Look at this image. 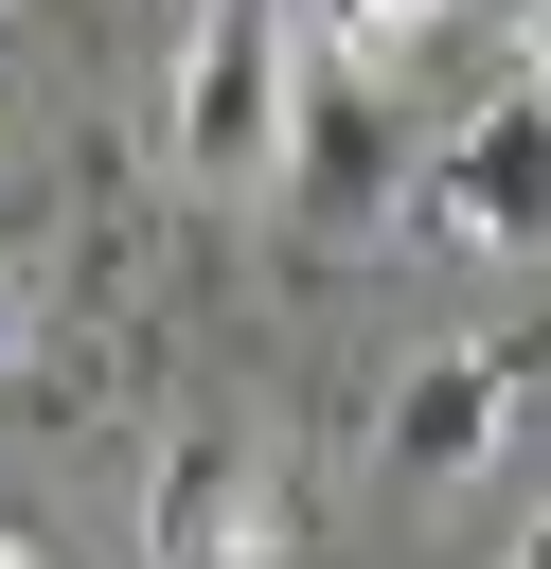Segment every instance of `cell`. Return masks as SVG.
Masks as SVG:
<instances>
[{
    "mask_svg": "<svg viewBox=\"0 0 551 569\" xmlns=\"http://www.w3.org/2000/svg\"><path fill=\"white\" fill-rule=\"evenodd\" d=\"M498 569H533V516H515V551H498Z\"/></svg>",
    "mask_w": 551,
    "mask_h": 569,
    "instance_id": "ba28073f",
    "label": "cell"
},
{
    "mask_svg": "<svg viewBox=\"0 0 551 569\" xmlns=\"http://www.w3.org/2000/svg\"><path fill=\"white\" fill-rule=\"evenodd\" d=\"M18 338H36V249L0 231V356H18Z\"/></svg>",
    "mask_w": 551,
    "mask_h": 569,
    "instance_id": "52a82bcc",
    "label": "cell"
},
{
    "mask_svg": "<svg viewBox=\"0 0 551 569\" xmlns=\"http://www.w3.org/2000/svg\"><path fill=\"white\" fill-rule=\"evenodd\" d=\"M284 71H302V18L284 0H196V36H178V107H160V142H178V178H267L284 160Z\"/></svg>",
    "mask_w": 551,
    "mask_h": 569,
    "instance_id": "6da1fadb",
    "label": "cell"
},
{
    "mask_svg": "<svg viewBox=\"0 0 551 569\" xmlns=\"http://www.w3.org/2000/svg\"><path fill=\"white\" fill-rule=\"evenodd\" d=\"M142 569H284V480L249 427H178L142 480Z\"/></svg>",
    "mask_w": 551,
    "mask_h": 569,
    "instance_id": "7a4b0ae2",
    "label": "cell"
},
{
    "mask_svg": "<svg viewBox=\"0 0 551 569\" xmlns=\"http://www.w3.org/2000/svg\"><path fill=\"white\" fill-rule=\"evenodd\" d=\"M515 409H533V338H444V356L391 373V462L409 480H462V462H498Z\"/></svg>",
    "mask_w": 551,
    "mask_h": 569,
    "instance_id": "3957f363",
    "label": "cell"
},
{
    "mask_svg": "<svg viewBox=\"0 0 551 569\" xmlns=\"http://www.w3.org/2000/svg\"><path fill=\"white\" fill-rule=\"evenodd\" d=\"M0 569H36V533H0Z\"/></svg>",
    "mask_w": 551,
    "mask_h": 569,
    "instance_id": "9c48e42d",
    "label": "cell"
},
{
    "mask_svg": "<svg viewBox=\"0 0 551 569\" xmlns=\"http://www.w3.org/2000/svg\"><path fill=\"white\" fill-rule=\"evenodd\" d=\"M267 178H302L320 231L391 196V124H373V71H355V53H302V71H284V160H267Z\"/></svg>",
    "mask_w": 551,
    "mask_h": 569,
    "instance_id": "277c9868",
    "label": "cell"
},
{
    "mask_svg": "<svg viewBox=\"0 0 551 569\" xmlns=\"http://www.w3.org/2000/svg\"><path fill=\"white\" fill-rule=\"evenodd\" d=\"M427 213H444V249H480V267H533V71L427 160Z\"/></svg>",
    "mask_w": 551,
    "mask_h": 569,
    "instance_id": "5b68a950",
    "label": "cell"
},
{
    "mask_svg": "<svg viewBox=\"0 0 551 569\" xmlns=\"http://www.w3.org/2000/svg\"><path fill=\"white\" fill-rule=\"evenodd\" d=\"M427 18H444V0H338V53L373 71V53H391V36H427Z\"/></svg>",
    "mask_w": 551,
    "mask_h": 569,
    "instance_id": "8992f818",
    "label": "cell"
}]
</instances>
